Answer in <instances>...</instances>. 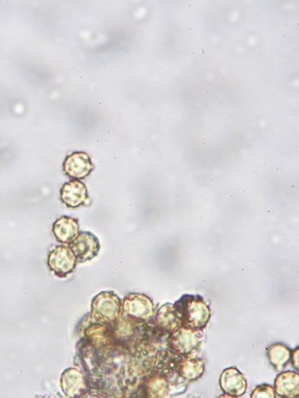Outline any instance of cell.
Instances as JSON below:
<instances>
[{"mask_svg": "<svg viewBox=\"0 0 299 398\" xmlns=\"http://www.w3.org/2000/svg\"><path fill=\"white\" fill-rule=\"evenodd\" d=\"M61 387L67 395L80 397L87 392V386L82 374L75 369H68L61 376Z\"/></svg>", "mask_w": 299, "mask_h": 398, "instance_id": "5bb4252c", "label": "cell"}, {"mask_svg": "<svg viewBox=\"0 0 299 398\" xmlns=\"http://www.w3.org/2000/svg\"><path fill=\"white\" fill-rule=\"evenodd\" d=\"M63 168L68 177L78 180L88 177L94 167L87 154L74 152L66 157Z\"/></svg>", "mask_w": 299, "mask_h": 398, "instance_id": "52a82bcc", "label": "cell"}, {"mask_svg": "<svg viewBox=\"0 0 299 398\" xmlns=\"http://www.w3.org/2000/svg\"><path fill=\"white\" fill-rule=\"evenodd\" d=\"M293 367L296 370L298 369V348L292 351L291 356Z\"/></svg>", "mask_w": 299, "mask_h": 398, "instance_id": "ac0fdd59", "label": "cell"}, {"mask_svg": "<svg viewBox=\"0 0 299 398\" xmlns=\"http://www.w3.org/2000/svg\"><path fill=\"white\" fill-rule=\"evenodd\" d=\"M205 369L204 360L196 358L180 357L176 371L181 378L189 381H195L201 378Z\"/></svg>", "mask_w": 299, "mask_h": 398, "instance_id": "8fae6325", "label": "cell"}, {"mask_svg": "<svg viewBox=\"0 0 299 398\" xmlns=\"http://www.w3.org/2000/svg\"><path fill=\"white\" fill-rule=\"evenodd\" d=\"M202 330L181 327L170 333L168 345L170 351L184 358H196L204 342Z\"/></svg>", "mask_w": 299, "mask_h": 398, "instance_id": "7a4b0ae2", "label": "cell"}, {"mask_svg": "<svg viewBox=\"0 0 299 398\" xmlns=\"http://www.w3.org/2000/svg\"><path fill=\"white\" fill-rule=\"evenodd\" d=\"M124 314L137 320H146L151 318L154 314V304L152 299L145 295H128L123 303Z\"/></svg>", "mask_w": 299, "mask_h": 398, "instance_id": "8992f818", "label": "cell"}, {"mask_svg": "<svg viewBox=\"0 0 299 398\" xmlns=\"http://www.w3.org/2000/svg\"><path fill=\"white\" fill-rule=\"evenodd\" d=\"M168 391V381L160 374L150 380L147 385V392L150 397H165Z\"/></svg>", "mask_w": 299, "mask_h": 398, "instance_id": "2e32d148", "label": "cell"}, {"mask_svg": "<svg viewBox=\"0 0 299 398\" xmlns=\"http://www.w3.org/2000/svg\"><path fill=\"white\" fill-rule=\"evenodd\" d=\"M184 327L204 329L210 318V309L204 300L197 295H184L174 304Z\"/></svg>", "mask_w": 299, "mask_h": 398, "instance_id": "6da1fadb", "label": "cell"}, {"mask_svg": "<svg viewBox=\"0 0 299 398\" xmlns=\"http://www.w3.org/2000/svg\"><path fill=\"white\" fill-rule=\"evenodd\" d=\"M52 232L59 242L70 244L79 235L78 220L72 217L61 216L53 223Z\"/></svg>", "mask_w": 299, "mask_h": 398, "instance_id": "30bf717a", "label": "cell"}, {"mask_svg": "<svg viewBox=\"0 0 299 398\" xmlns=\"http://www.w3.org/2000/svg\"><path fill=\"white\" fill-rule=\"evenodd\" d=\"M155 323L159 330L166 331L169 334L183 327L174 305L166 304L158 310Z\"/></svg>", "mask_w": 299, "mask_h": 398, "instance_id": "4fadbf2b", "label": "cell"}, {"mask_svg": "<svg viewBox=\"0 0 299 398\" xmlns=\"http://www.w3.org/2000/svg\"><path fill=\"white\" fill-rule=\"evenodd\" d=\"M291 351L281 343L275 344L268 350V358L276 369H282L291 358Z\"/></svg>", "mask_w": 299, "mask_h": 398, "instance_id": "9a60e30c", "label": "cell"}, {"mask_svg": "<svg viewBox=\"0 0 299 398\" xmlns=\"http://www.w3.org/2000/svg\"><path fill=\"white\" fill-rule=\"evenodd\" d=\"M77 259L66 246H57L49 253L48 264L50 270L58 277L65 278L74 271Z\"/></svg>", "mask_w": 299, "mask_h": 398, "instance_id": "277c9868", "label": "cell"}, {"mask_svg": "<svg viewBox=\"0 0 299 398\" xmlns=\"http://www.w3.org/2000/svg\"><path fill=\"white\" fill-rule=\"evenodd\" d=\"M122 305L121 300L115 293H102L93 299V316L105 322L115 320L121 314Z\"/></svg>", "mask_w": 299, "mask_h": 398, "instance_id": "3957f363", "label": "cell"}, {"mask_svg": "<svg viewBox=\"0 0 299 398\" xmlns=\"http://www.w3.org/2000/svg\"><path fill=\"white\" fill-rule=\"evenodd\" d=\"M222 391L231 397L242 396L247 390V381L244 375L235 367L224 370L219 381Z\"/></svg>", "mask_w": 299, "mask_h": 398, "instance_id": "9c48e42d", "label": "cell"}, {"mask_svg": "<svg viewBox=\"0 0 299 398\" xmlns=\"http://www.w3.org/2000/svg\"><path fill=\"white\" fill-rule=\"evenodd\" d=\"M275 392L282 397H297L299 394V376L293 371H286L277 376Z\"/></svg>", "mask_w": 299, "mask_h": 398, "instance_id": "7c38bea8", "label": "cell"}, {"mask_svg": "<svg viewBox=\"0 0 299 398\" xmlns=\"http://www.w3.org/2000/svg\"><path fill=\"white\" fill-rule=\"evenodd\" d=\"M78 263L91 261L99 255L101 244L99 239L91 232H82L69 244Z\"/></svg>", "mask_w": 299, "mask_h": 398, "instance_id": "5b68a950", "label": "cell"}, {"mask_svg": "<svg viewBox=\"0 0 299 398\" xmlns=\"http://www.w3.org/2000/svg\"><path fill=\"white\" fill-rule=\"evenodd\" d=\"M251 397L252 398H274L275 397V392L272 386L263 384L256 387Z\"/></svg>", "mask_w": 299, "mask_h": 398, "instance_id": "e0dca14e", "label": "cell"}, {"mask_svg": "<svg viewBox=\"0 0 299 398\" xmlns=\"http://www.w3.org/2000/svg\"><path fill=\"white\" fill-rule=\"evenodd\" d=\"M60 198L68 207L76 209L87 205L89 192L83 182L73 179L64 184L60 191Z\"/></svg>", "mask_w": 299, "mask_h": 398, "instance_id": "ba28073f", "label": "cell"}]
</instances>
